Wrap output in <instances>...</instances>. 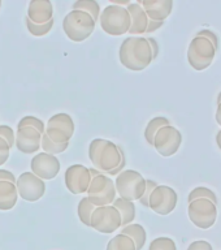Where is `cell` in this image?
I'll return each mask as SVG.
<instances>
[{"label": "cell", "mask_w": 221, "mask_h": 250, "mask_svg": "<svg viewBox=\"0 0 221 250\" xmlns=\"http://www.w3.org/2000/svg\"><path fill=\"white\" fill-rule=\"evenodd\" d=\"M167 125H171V121L164 116L154 117L152 120L148 121L147 126L144 129V140H146V142H147L150 146H152V145H154V138H155L156 133L159 132V129H161L163 126H167Z\"/></svg>", "instance_id": "cell-23"}, {"label": "cell", "mask_w": 221, "mask_h": 250, "mask_svg": "<svg viewBox=\"0 0 221 250\" xmlns=\"http://www.w3.org/2000/svg\"><path fill=\"white\" fill-rule=\"evenodd\" d=\"M105 250H137L134 242L130 237L125 236L122 233L116 234L107 244Z\"/></svg>", "instance_id": "cell-25"}, {"label": "cell", "mask_w": 221, "mask_h": 250, "mask_svg": "<svg viewBox=\"0 0 221 250\" xmlns=\"http://www.w3.org/2000/svg\"><path fill=\"white\" fill-rule=\"evenodd\" d=\"M90 228L104 234L116 232L117 229L121 228L120 212L112 205L111 206L97 207L91 214Z\"/></svg>", "instance_id": "cell-10"}, {"label": "cell", "mask_w": 221, "mask_h": 250, "mask_svg": "<svg viewBox=\"0 0 221 250\" xmlns=\"http://www.w3.org/2000/svg\"><path fill=\"white\" fill-rule=\"evenodd\" d=\"M179 202V195L173 188L168 185H158L148 198V208L159 215H169Z\"/></svg>", "instance_id": "cell-11"}, {"label": "cell", "mask_w": 221, "mask_h": 250, "mask_svg": "<svg viewBox=\"0 0 221 250\" xmlns=\"http://www.w3.org/2000/svg\"><path fill=\"white\" fill-rule=\"evenodd\" d=\"M90 171V175H91V177H94V176L99 175V173H101V172H99L98 169H95V168H89Z\"/></svg>", "instance_id": "cell-41"}, {"label": "cell", "mask_w": 221, "mask_h": 250, "mask_svg": "<svg viewBox=\"0 0 221 250\" xmlns=\"http://www.w3.org/2000/svg\"><path fill=\"white\" fill-rule=\"evenodd\" d=\"M19 199L16 184L0 181V211L12 210Z\"/></svg>", "instance_id": "cell-20"}, {"label": "cell", "mask_w": 221, "mask_h": 250, "mask_svg": "<svg viewBox=\"0 0 221 250\" xmlns=\"http://www.w3.org/2000/svg\"><path fill=\"white\" fill-rule=\"evenodd\" d=\"M16 188H17V193L20 197L27 202H37L46 193L44 181L31 172L21 173L16 180Z\"/></svg>", "instance_id": "cell-13"}, {"label": "cell", "mask_w": 221, "mask_h": 250, "mask_svg": "<svg viewBox=\"0 0 221 250\" xmlns=\"http://www.w3.org/2000/svg\"><path fill=\"white\" fill-rule=\"evenodd\" d=\"M16 177L11 171H7V169H0V181H9L12 184H16Z\"/></svg>", "instance_id": "cell-37"}, {"label": "cell", "mask_w": 221, "mask_h": 250, "mask_svg": "<svg viewBox=\"0 0 221 250\" xmlns=\"http://www.w3.org/2000/svg\"><path fill=\"white\" fill-rule=\"evenodd\" d=\"M216 50L210 41L202 37H194L187 48V62L195 70H204L212 64Z\"/></svg>", "instance_id": "cell-7"}, {"label": "cell", "mask_w": 221, "mask_h": 250, "mask_svg": "<svg viewBox=\"0 0 221 250\" xmlns=\"http://www.w3.org/2000/svg\"><path fill=\"white\" fill-rule=\"evenodd\" d=\"M15 137L16 133L9 125H0V138L7 142L9 148L15 146Z\"/></svg>", "instance_id": "cell-32"}, {"label": "cell", "mask_w": 221, "mask_h": 250, "mask_svg": "<svg viewBox=\"0 0 221 250\" xmlns=\"http://www.w3.org/2000/svg\"><path fill=\"white\" fill-rule=\"evenodd\" d=\"M197 199H208L215 205H218V197L215 194V191H212L210 188L206 187H198L195 188L194 190L190 191V194L187 197V202L190 203Z\"/></svg>", "instance_id": "cell-27"}, {"label": "cell", "mask_w": 221, "mask_h": 250, "mask_svg": "<svg viewBox=\"0 0 221 250\" xmlns=\"http://www.w3.org/2000/svg\"><path fill=\"white\" fill-rule=\"evenodd\" d=\"M112 206L117 208V211L120 212L121 216V228L126 227L129 224H132L133 220L136 219V205L132 201H126L120 197H117L113 201Z\"/></svg>", "instance_id": "cell-21"}, {"label": "cell", "mask_w": 221, "mask_h": 250, "mask_svg": "<svg viewBox=\"0 0 221 250\" xmlns=\"http://www.w3.org/2000/svg\"><path fill=\"white\" fill-rule=\"evenodd\" d=\"M156 187H158V184H156L154 180H146V189H144L143 195H142L140 199L141 205H143L144 207H148V198H150L152 190H154Z\"/></svg>", "instance_id": "cell-33"}, {"label": "cell", "mask_w": 221, "mask_h": 250, "mask_svg": "<svg viewBox=\"0 0 221 250\" xmlns=\"http://www.w3.org/2000/svg\"><path fill=\"white\" fill-rule=\"evenodd\" d=\"M25 21H26V27L27 30H29V33H30L31 35H34V37H43V35L48 34L51 31V29L54 27V20H51L50 22L47 23H43V25H37V23H33L30 21V20L25 19Z\"/></svg>", "instance_id": "cell-29"}, {"label": "cell", "mask_w": 221, "mask_h": 250, "mask_svg": "<svg viewBox=\"0 0 221 250\" xmlns=\"http://www.w3.org/2000/svg\"><path fill=\"white\" fill-rule=\"evenodd\" d=\"M148 250H177V246L171 237H158L152 240Z\"/></svg>", "instance_id": "cell-31"}, {"label": "cell", "mask_w": 221, "mask_h": 250, "mask_svg": "<svg viewBox=\"0 0 221 250\" xmlns=\"http://www.w3.org/2000/svg\"><path fill=\"white\" fill-rule=\"evenodd\" d=\"M187 215L195 227L201 229H208L216 223L218 208L216 205L208 199H197L189 203Z\"/></svg>", "instance_id": "cell-9"}, {"label": "cell", "mask_w": 221, "mask_h": 250, "mask_svg": "<svg viewBox=\"0 0 221 250\" xmlns=\"http://www.w3.org/2000/svg\"><path fill=\"white\" fill-rule=\"evenodd\" d=\"M76 130L73 119L65 112H60L50 117L47 121L44 134L55 144H66L72 140Z\"/></svg>", "instance_id": "cell-8"}, {"label": "cell", "mask_w": 221, "mask_h": 250, "mask_svg": "<svg viewBox=\"0 0 221 250\" xmlns=\"http://www.w3.org/2000/svg\"><path fill=\"white\" fill-rule=\"evenodd\" d=\"M31 173L40 180H52L60 172V162L55 155L47 152H39L30 162Z\"/></svg>", "instance_id": "cell-15"}, {"label": "cell", "mask_w": 221, "mask_h": 250, "mask_svg": "<svg viewBox=\"0 0 221 250\" xmlns=\"http://www.w3.org/2000/svg\"><path fill=\"white\" fill-rule=\"evenodd\" d=\"M9 152H11V148H9L8 144L5 141L0 138V167L8 160V158H9Z\"/></svg>", "instance_id": "cell-35"}, {"label": "cell", "mask_w": 221, "mask_h": 250, "mask_svg": "<svg viewBox=\"0 0 221 250\" xmlns=\"http://www.w3.org/2000/svg\"><path fill=\"white\" fill-rule=\"evenodd\" d=\"M100 26L103 31L108 35L113 37H120L126 34L130 29V15L126 11V8L119 7L115 4H109L101 11L99 16Z\"/></svg>", "instance_id": "cell-4"}, {"label": "cell", "mask_w": 221, "mask_h": 250, "mask_svg": "<svg viewBox=\"0 0 221 250\" xmlns=\"http://www.w3.org/2000/svg\"><path fill=\"white\" fill-rule=\"evenodd\" d=\"M137 3L143 8L144 13L151 21L164 22V20H167L173 11L172 0H140Z\"/></svg>", "instance_id": "cell-17"}, {"label": "cell", "mask_w": 221, "mask_h": 250, "mask_svg": "<svg viewBox=\"0 0 221 250\" xmlns=\"http://www.w3.org/2000/svg\"><path fill=\"white\" fill-rule=\"evenodd\" d=\"M42 134L33 128L17 129L15 137V146L23 154H34L40 148Z\"/></svg>", "instance_id": "cell-16"}, {"label": "cell", "mask_w": 221, "mask_h": 250, "mask_svg": "<svg viewBox=\"0 0 221 250\" xmlns=\"http://www.w3.org/2000/svg\"><path fill=\"white\" fill-rule=\"evenodd\" d=\"M120 233L128 236L133 240L134 245H136L137 250L143 249L144 244H146V240H147V233H146V229L141 224H129L126 227H122L121 228Z\"/></svg>", "instance_id": "cell-22"}, {"label": "cell", "mask_w": 221, "mask_h": 250, "mask_svg": "<svg viewBox=\"0 0 221 250\" xmlns=\"http://www.w3.org/2000/svg\"><path fill=\"white\" fill-rule=\"evenodd\" d=\"M20 128H33L35 129V130H38L40 134H43L44 130H46V124H44L40 119H38V117L25 116L22 117V119L19 121V124H17V129Z\"/></svg>", "instance_id": "cell-30"}, {"label": "cell", "mask_w": 221, "mask_h": 250, "mask_svg": "<svg viewBox=\"0 0 221 250\" xmlns=\"http://www.w3.org/2000/svg\"><path fill=\"white\" fill-rule=\"evenodd\" d=\"M89 158L94 168L104 173L116 169L126 159L124 150L119 145L103 138H95L90 142Z\"/></svg>", "instance_id": "cell-2"}, {"label": "cell", "mask_w": 221, "mask_h": 250, "mask_svg": "<svg viewBox=\"0 0 221 250\" xmlns=\"http://www.w3.org/2000/svg\"><path fill=\"white\" fill-rule=\"evenodd\" d=\"M64 181H65L66 189L72 194H83L87 191L91 183L89 168L82 164H72L70 167L66 168Z\"/></svg>", "instance_id": "cell-14"}, {"label": "cell", "mask_w": 221, "mask_h": 250, "mask_svg": "<svg viewBox=\"0 0 221 250\" xmlns=\"http://www.w3.org/2000/svg\"><path fill=\"white\" fill-rule=\"evenodd\" d=\"M26 17L37 25L50 22L54 20V5L50 0H31L27 7Z\"/></svg>", "instance_id": "cell-18"}, {"label": "cell", "mask_w": 221, "mask_h": 250, "mask_svg": "<svg viewBox=\"0 0 221 250\" xmlns=\"http://www.w3.org/2000/svg\"><path fill=\"white\" fill-rule=\"evenodd\" d=\"M116 193L126 201H140L146 189V179L134 169H124L116 176Z\"/></svg>", "instance_id": "cell-5"}, {"label": "cell", "mask_w": 221, "mask_h": 250, "mask_svg": "<svg viewBox=\"0 0 221 250\" xmlns=\"http://www.w3.org/2000/svg\"><path fill=\"white\" fill-rule=\"evenodd\" d=\"M126 11L129 12L130 20H132L130 29H129L128 33H130L132 35H140L146 33L150 20H148L147 15L144 13L143 8L141 7L138 3H130L126 7Z\"/></svg>", "instance_id": "cell-19"}, {"label": "cell", "mask_w": 221, "mask_h": 250, "mask_svg": "<svg viewBox=\"0 0 221 250\" xmlns=\"http://www.w3.org/2000/svg\"><path fill=\"white\" fill-rule=\"evenodd\" d=\"M87 198L95 207L111 206L116 197V188L115 181L104 173L91 177V183L87 189Z\"/></svg>", "instance_id": "cell-6"}, {"label": "cell", "mask_w": 221, "mask_h": 250, "mask_svg": "<svg viewBox=\"0 0 221 250\" xmlns=\"http://www.w3.org/2000/svg\"><path fill=\"white\" fill-rule=\"evenodd\" d=\"M219 103H221V91L219 93V95H218V104Z\"/></svg>", "instance_id": "cell-43"}, {"label": "cell", "mask_w": 221, "mask_h": 250, "mask_svg": "<svg viewBox=\"0 0 221 250\" xmlns=\"http://www.w3.org/2000/svg\"><path fill=\"white\" fill-rule=\"evenodd\" d=\"M0 8H1V0H0Z\"/></svg>", "instance_id": "cell-44"}, {"label": "cell", "mask_w": 221, "mask_h": 250, "mask_svg": "<svg viewBox=\"0 0 221 250\" xmlns=\"http://www.w3.org/2000/svg\"><path fill=\"white\" fill-rule=\"evenodd\" d=\"M181 144H182L181 132L172 125H167L159 129V132L156 133L152 146L160 155L168 158V156L175 155L176 152L179 151Z\"/></svg>", "instance_id": "cell-12"}, {"label": "cell", "mask_w": 221, "mask_h": 250, "mask_svg": "<svg viewBox=\"0 0 221 250\" xmlns=\"http://www.w3.org/2000/svg\"><path fill=\"white\" fill-rule=\"evenodd\" d=\"M97 207L94 206L93 203L90 202V199L87 197L85 198H82L78 203L77 207V214L78 218L81 220V223L83 226L90 227V219H91V214H93V211L95 210Z\"/></svg>", "instance_id": "cell-26"}, {"label": "cell", "mask_w": 221, "mask_h": 250, "mask_svg": "<svg viewBox=\"0 0 221 250\" xmlns=\"http://www.w3.org/2000/svg\"><path fill=\"white\" fill-rule=\"evenodd\" d=\"M164 22H159V21H148V25H147V29H146V33H154L158 29L163 26Z\"/></svg>", "instance_id": "cell-39"}, {"label": "cell", "mask_w": 221, "mask_h": 250, "mask_svg": "<svg viewBox=\"0 0 221 250\" xmlns=\"http://www.w3.org/2000/svg\"><path fill=\"white\" fill-rule=\"evenodd\" d=\"M216 142H218L219 148H220V150H221V130L218 133V136H216Z\"/></svg>", "instance_id": "cell-42"}, {"label": "cell", "mask_w": 221, "mask_h": 250, "mask_svg": "<svg viewBox=\"0 0 221 250\" xmlns=\"http://www.w3.org/2000/svg\"><path fill=\"white\" fill-rule=\"evenodd\" d=\"M40 147L43 148V152L51 154V155H56V154H61L69 147V142L66 144H55L52 141L47 137V134L43 133L42 134V141H40Z\"/></svg>", "instance_id": "cell-28"}, {"label": "cell", "mask_w": 221, "mask_h": 250, "mask_svg": "<svg viewBox=\"0 0 221 250\" xmlns=\"http://www.w3.org/2000/svg\"><path fill=\"white\" fill-rule=\"evenodd\" d=\"M62 30L70 41L83 42L95 30V21L83 11H70L64 17Z\"/></svg>", "instance_id": "cell-3"}, {"label": "cell", "mask_w": 221, "mask_h": 250, "mask_svg": "<svg viewBox=\"0 0 221 250\" xmlns=\"http://www.w3.org/2000/svg\"><path fill=\"white\" fill-rule=\"evenodd\" d=\"M216 121H218V124L221 126V103H219L218 109H216Z\"/></svg>", "instance_id": "cell-40"}, {"label": "cell", "mask_w": 221, "mask_h": 250, "mask_svg": "<svg viewBox=\"0 0 221 250\" xmlns=\"http://www.w3.org/2000/svg\"><path fill=\"white\" fill-rule=\"evenodd\" d=\"M73 11H83L87 15L93 17V20L97 22L100 16V7L99 3L95 0H78L73 4Z\"/></svg>", "instance_id": "cell-24"}, {"label": "cell", "mask_w": 221, "mask_h": 250, "mask_svg": "<svg viewBox=\"0 0 221 250\" xmlns=\"http://www.w3.org/2000/svg\"><path fill=\"white\" fill-rule=\"evenodd\" d=\"M119 59L122 66L130 70L140 72L146 69L154 62L147 38L129 37L124 39L119 50Z\"/></svg>", "instance_id": "cell-1"}, {"label": "cell", "mask_w": 221, "mask_h": 250, "mask_svg": "<svg viewBox=\"0 0 221 250\" xmlns=\"http://www.w3.org/2000/svg\"><path fill=\"white\" fill-rule=\"evenodd\" d=\"M147 42L151 47V52H152V60H155L158 58V55H159V44L156 42V39L154 38H147Z\"/></svg>", "instance_id": "cell-38"}, {"label": "cell", "mask_w": 221, "mask_h": 250, "mask_svg": "<svg viewBox=\"0 0 221 250\" xmlns=\"http://www.w3.org/2000/svg\"><path fill=\"white\" fill-rule=\"evenodd\" d=\"M187 250H214L212 249V245H211L208 241H204V240H197V241L191 242Z\"/></svg>", "instance_id": "cell-36"}, {"label": "cell", "mask_w": 221, "mask_h": 250, "mask_svg": "<svg viewBox=\"0 0 221 250\" xmlns=\"http://www.w3.org/2000/svg\"><path fill=\"white\" fill-rule=\"evenodd\" d=\"M195 37H202V38H206L207 41H210L212 43V46L215 47V50H219V38L218 35L215 34V31H211L208 29H203V30L198 31Z\"/></svg>", "instance_id": "cell-34"}]
</instances>
